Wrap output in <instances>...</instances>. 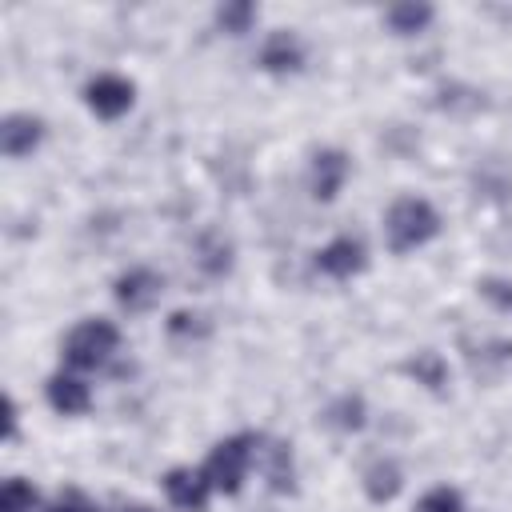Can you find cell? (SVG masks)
<instances>
[{
  "label": "cell",
  "instance_id": "6da1fadb",
  "mask_svg": "<svg viewBox=\"0 0 512 512\" xmlns=\"http://www.w3.org/2000/svg\"><path fill=\"white\" fill-rule=\"evenodd\" d=\"M436 232H440V216L420 196H400L384 216V236H388L392 252H412V248L428 244Z\"/></svg>",
  "mask_w": 512,
  "mask_h": 512
},
{
  "label": "cell",
  "instance_id": "7a4b0ae2",
  "mask_svg": "<svg viewBox=\"0 0 512 512\" xmlns=\"http://www.w3.org/2000/svg\"><path fill=\"white\" fill-rule=\"evenodd\" d=\"M116 344H120L116 324H108V320H84V324H76V328L68 332V340H64V360H68L72 368H100V364L116 352Z\"/></svg>",
  "mask_w": 512,
  "mask_h": 512
},
{
  "label": "cell",
  "instance_id": "3957f363",
  "mask_svg": "<svg viewBox=\"0 0 512 512\" xmlns=\"http://www.w3.org/2000/svg\"><path fill=\"white\" fill-rule=\"evenodd\" d=\"M252 436L248 432H240V436H228V440H220L216 448H212V456H208V464H204V476L212 480V488L216 492H240V484H244V476H248V464H252Z\"/></svg>",
  "mask_w": 512,
  "mask_h": 512
},
{
  "label": "cell",
  "instance_id": "277c9868",
  "mask_svg": "<svg viewBox=\"0 0 512 512\" xmlns=\"http://www.w3.org/2000/svg\"><path fill=\"white\" fill-rule=\"evenodd\" d=\"M84 100L100 120H116V116H124L132 108V84L124 76H116V72H104V76L88 80Z\"/></svg>",
  "mask_w": 512,
  "mask_h": 512
},
{
  "label": "cell",
  "instance_id": "5b68a950",
  "mask_svg": "<svg viewBox=\"0 0 512 512\" xmlns=\"http://www.w3.org/2000/svg\"><path fill=\"white\" fill-rule=\"evenodd\" d=\"M364 264H368V256H364V244H360L356 236H336L332 244H324V248L316 252V268H320L324 276H332V280H348V276H356Z\"/></svg>",
  "mask_w": 512,
  "mask_h": 512
},
{
  "label": "cell",
  "instance_id": "8992f818",
  "mask_svg": "<svg viewBox=\"0 0 512 512\" xmlns=\"http://www.w3.org/2000/svg\"><path fill=\"white\" fill-rule=\"evenodd\" d=\"M160 292H164V280L152 268H128L116 280V304L128 312H148L160 300Z\"/></svg>",
  "mask_w": 512,
  "mask_h": 512
},
{
  "label": "cell",
  "instance_id": "52a82bcc",
  "mask_svg": "<svg viewBox=\"0 0 512 512\" xmlns=\"http://www.w3.org/2000/svg\"><path fill=\"white\" fill-rule=\"evenodd\" d=\"M164 492L168 500L180 508V512H204L208 508V492H212V480L204 472H192V468H172L164 476Z\"/></svg>",
  "mask_w": 512,
  "mask_h": 512
},
{
  "label": "cell",
  "instance_id": "ba28073f",
  "mask_svg": "<svg viewBox=\"0 0 512 512\" xmlns=\"http://www.w3.org/2000/svg\"><path fill=\"white\" fill-rule=\"evenodd\" d=\"M348 176V156L336 152V148H324L312 156V172H308V184H312V196L316 200H336L340 184Z\"/></svg>",
  "mask_w": 512,
  "mask_h": 512
},
{
  "label": "cell",
  "instance_id": "9c48e42d",
  "mask_svg": "<svg viewBox=\"0 0 512 512\" xmlns=\"http://www.w3.org/2000/svg\"><path fill=\"white\" fill-rule=\"evenodd\" d=\"M304 64V44L292 36V32H272L268 40H264V48H260V68H268V72H296Z\"/></svg>",
  "mask_w": 512,
  "mask_h": 512
},
{
  "label": "cell",
  "instance_id": "30bf717a",
  "mask_svg": "<svg viewBox=\"0 0 512 512\" xmlns=\"http://www.w3.org/2000/svg\"><path fill=\"white\" fill-rule=\"evenodd\" d=\"M40 136H44V124L36 120V116H24V112H16V116H8L4 120V128H0V148H4V156H28L36 144H40Z\"/></svg>",
  "mask_w": 512,
  "mask_h": 512
},
{
  "label": "cell",
  "instance_id": "8fae6325",
  "mask_svg": "<svg viewBox=\"0 0 512 512\" xmlns=\"http://www.w3.org/2000/svg\"><path fill=\"white\" fill-rule=\"evenodd\" d=\"M48 404L56 408V412H64V416H80V412H88V404H92V392H88V384L84 380H76V376H52L48 380Z\"/></svg>",
  "mask_w": 512,
  "mask_h": 512
},
{
  "label": "cell",
  "instance_id": "7c38bea8",
  "mask_svg": "<svg viewBox=\"0 0 512 512\" xmlns=\"http://www.w3.org/2000/svg\"><path fill=\"white\" fill-rule=\"evenodd\" d=\"M364 492H368L376 504L392 500V496L400 492V468H396L392 460H376V464L364 472Z\"/></svg>",
  "mask_w": 512,
  "mask_h": 512
},
{
  "label": "cell",
  "instance_id": "4fadbf2b",
  "mask_svg": "<svg viewBox=\"0 0 512 512\" xmlns=\"http://www.w3.org/2000/svg\"><path fill=\"white\" fill-rule=\"evenodd\" d=\"M384 20H388V28H392V32L412 36V32H420V28L432 20V8H428V4H392Z\"/></svg>",
  "mask_w": 512,
  "mask_h": 512
},
{
  "label": "cell",
  "instance_id": "5bb4252c",
  "mask_svg": "<svg viewBox=\"0 0 512 512\" xmlns=\"http://www.w3.org/2000/svg\"><path fill=\"white\" fill-rule=\"evenodd\" d=\"M404 372L408 376H416L420 384H428V388H440L444 384V376H448V364L440 360V352H416V360H408L404 364Z\"/></svg>",
  "mask_w": 512,
  "mask_h": 512
},
{
  "label": "cell",
  "instance_id": "9a60e30c",
  "mask_svg": "<svg viewBox=\"0 0 512 512\" xmlns=\"http://www.w3.org/2000/svg\"><path fill=\"white\" fill-rule=\"evenodd\" d=\"M324 416H328L332 428H340V432H356V428H364V400H360V396H340Z\"/></svg>",
  "mask_w": 512,
  "mask_h": 512
},
{
  "label": "cell",
  "instance_id": "2e32d148",
  "mask_svg": "<svg viewBox=\"0 0 512 512\" xmlns=\"http://www.w3.org/2000/svg\"><path fill=\"white\" fill-rule=\"evenodd\" d=\"M36 488L28 484V480H20V476H12V480H4V492H0V512H32L36 508Z\"/></svg>",
  "mask_w": 512,
  "mask_h": 512
},
{
  "label": "cell",
  "instance_id": "e0dca14e",
  "mask_svg": "<svg viewBox=\"0 0 512 512\" xmlns=\"http://www.w3.org/2000/svg\"><path fill=\"white\" fill-rule=\"evenodd\" d=\"M256 20V8L248 4V0H236V4H224L220 12H216V24L224 28V32H232V36H240V32H248V24Z\"/></svg>",
  "mask_w": 512,
  "mask_h": 512
},
{
  "label": "cell",
  "instance_id": "ac0fdd59",
  "mask_svg": "<svg viewBox=\"0 0 512 512\" xmlns=\"http://www.w3.org/2000/svg\"><path fill=\"white\" fill-rule=\"evenodd\" d=\"M416 512H464V500H460V492H456V488L440 484V488H428V492L420 496Z\"/></svg>",
  "mask_w": 512,
  "mask_h": 512
},
{
  "label": "cell",
  "instance_id": "d6986e66",
  "mask_svg": "<svg viewBox=\"0 0 512 512\" xmlns=\"http://www.w3.org/2000/svg\"><path fill=\"white\" fill-rule=\"evenodd\" d=\"M268 480H272L276 492H292V452H288V444H276V448H272Z\"/></svg>",
  "mask_w": 512,
  "mask_h": 512
},
{
  "label": "cell",
  "instance_id": "ffe728a7",
  "mask_svg": "<svg viewBox=\"0 0 512 512\" xmlns=\"http://www.w3.org/2000/svg\"><path fill=\"white\" fill-rule=\"evenodd\" d=\"M480 296H484L492 308L512 312V280H504V276H484V280H480Z\"/></svg>",
  "mask_w": 512,
  "mask_h": 512
},
{
  "label": "cell",
  "instance_id": "44dd1931",
  "mask_svg": "<svg viewBox=\"0 0 512 512\" xmlns=\"http://www.w3.org/2000/svg\"><path fill=\"white\" fill-rule=\"evenodd\" d=\"M48 512H96V504H92L84 492H76V488H64Z\"/></svg>",
  "mask_w": 512,
  "mask_h": 512
},
{
  "label": "cell",
  "instance_id": "7402d4cb",
  "mask_svg": "<svg viewBox=\"0 0 512 512\" xmlns=\"http://www.w3.org/2000/svg\"><path fill=\"white\" fill-rule=\"evenodd\" d=\"M168 332H172V336H184V332H192V336H204V332H208V324H204V316H188V312H176V316L168 320Z\"/></svg>",
  "mask_w": 512,
  "mask_h": 512
},
{
  "label": "cell",
  "instance_id": "603a6c76",
  "mask_svg": "<svg viewBox=\"0 0 512 512\" xmlns=\"http://www.w3.org/2000/svg\"><path fill=\"white\" fill-rule=\"evenodd\" d=\"M4 436H8V440L16 436V400H12V396L4 400Z\"/></svg>",
  "mask_w": 512,
  "mask_h": 512
},
{
  "label": "cell",
  "instance_id": "cb8c5ba5",
  "mask_svg": "<svg viewBox=\"0 0 512 512\" xmlns=\"http://www.w3.org/2000/svg\"><path fill=\"white\" fill-rule=\"evenodd\" d=\"M128 512H152V508H140V504H136V508H128Z\"/></svg>",
  "mask_w": 512,
  "mask_h": 512
}]
</instances>
